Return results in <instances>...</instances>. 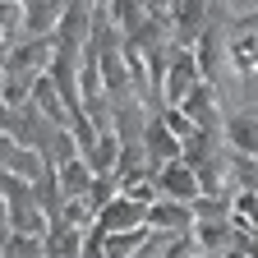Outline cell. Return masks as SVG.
Returning a JSON list of instances; mask_svg holds the SVG:
<instances>
[{
    "label": "cell",
    "mask_w": 258,
    "mask_h": 258,
    "mask_svg": "<svg viewBox=\"0 0 258 258\" xmlns=\"http://www.w3.org/2000/svg\"><path fill=\"white\" fill-rule=\"evenodd\" d=\"M203 83V64H199V51L194 46H171V60L161 70V106H180L184 97Z\"/></svg>",
    "instance_id": "6da1fadb"
},
{
    "label": "cell",
    "mask_w": 258,
    "mask_h": 258,
    "mask_svg": "<svg viewBox=\"0 0 258 258\" xmlns=\"http://www.w3.org/2000/svg\"><path fill=\"white\" fill-rule=\"evenodd\" d=\"M143 152H148V161H152V171L166 166V161H180V157H184V139L175 134L166 120H161V111H152L148 124H143Z\"/></svg>",
    "instance_id": "7a4b0ae2"
},
{
    "label": "cell",
    "mask_w": 258,
    "mask_h": 258,
    "mask_svg": "<svg viewBox=\"0 0 258 258\" xmlns=\"http://www.w3.org/2000/svg\"><path fill=\"white\" fill-rule=\"evenodd\" d=\"M148 208H152V203H139L134 194L120 189L115 199H111L102 212H97L92 226H97V231H139V226H148Z\"/></svg>",
    "instance_id": "3957f363"
},
{
    "label": "cell",
    "mask_w": 258,
    "mask_h": 258,
    "mask_svg": "<svg viewBox=\"0 0 258 258\" xmlns=\"http://www.w3.org/2000/svg\"><path fill=\"white\" fill-rule=\"evenodd\" d=\"M157 189H161V199H175V203H194L203 194V180L199 171L189 166V161H166V166H157Z\"/></svg>",
    "instance_id": "277c9868"
},
{
    "label": "cell",
    "mask_w": 258,
    "mask_h": 258,
    "mask_svg": "<svg viewBox=\"0 0 258 258\" xmlns=\"http://www.w3.org/2000/svg\"><path fill=\"white\" fill-rule=\"evenodd\" d=\"M180 111L199 124V129H221L226 124V111H221V92H217V83L212 79H203L199 88H194L184 102H180Z\"/></svg>",
    "instance_id": "5b68a950"
},
{
    "label": "cell",
    "mask_w": 258,
    "mask_h": 258,
    "mask_svg": "<svg viewBox=\"0 0 258 258\" xmlns=\"http://www.w3.org/2000/svg\"><path fill=\"white\" fill-rule=\"evenodd\" d=\"M70 0H23V37H55Z\"/></svg>",
    "instance_id": "8992f818"
},
{
    "label": "cell",
    "mask_w": 258,
    "mask_h": 258,
    "mask_svg": "<svg viewBox=\"0 0 258 258\" xmlns=\"http://www.w3.org/2000/svg\"><path fill=\"white\" fill-rule=\"evenodd\" d=\"M221 139H226V148L240 152V157H258V111L244 106V111H235V115H226Z\"/></svg>",
    "instance_id": "52a82bcc"
},
{
    "label": "cell",
    "mask_w": 258,
    "mask_h": 258,
    "mask_svg": "<svg viewBox=\"0 0 258 258\" xmlns=\"http://www.w3.org/2000/svg\"><path fill=\"white\" fill-rule=\"evenodd\" d=\"M55 180H60V194H64V199H88L92 184H97V171L88 166V157L79 152V157H70V161H60V166H55Z\"/></svg>",
    "instance_id": "ba28073f"
},
{
    "label": "cell",
    "mask_w": 258,
    "mask_h": 258,
    "mask_svg": "<svg viewBox=\"0 0 258 258\" xmlns=\"http://www.w3.org/2000/svg\"><path fill=\"white\" fill-rule=\"evenodd\" d=\"M148 226L161 235H180L184 226H194V203H175V199H157L148 208Z\"/></svg>",
    "instance_id": "9c48e42d"
},
{
    "label": "cell",
    "mask_w": 258,
    "mask_h": 258,
    "mask_svg": "<svg viewBox=\"0 0 258 258\" xmlns=\"http://www.w3.org/2000/svg\"><path fill=\"white\" fill-rule=\"evenodd\" d=\"M83 244H88V226L51 221V231H46V258H83Z\"/></svg>",
    "instance_id": "30bf717a"
},
{
    "label": "cell",
    "mask_w": 258,
    "mask_h": 258,
    "mask_svg": "<svg viewBox=\"0 0 258 258\" xmlns=\"http://www.w3.org/2000/svg\"><path fill=\"white\" fill-rule=\"evenodd\" d=\"M10 231H19V235H42V240H46L51 212L37 203V194H32V199H23V203H10Z\"/></svg>",
    "instance_id": "8fae6325"
},
{
    "label": "cell",
    "mask_w": 258,
    "mask_h": 258,
    "mask_svg": "<svg viewBox=\"0 0 258 258\" xmlns=\"http://www.w3.org/2000/svg\"><path fill=\"white\" fill-rule=\"evenodd\" d=\"M0 28L19 42L23 37V0H0Z\"/></svg>",
    "instance_id": "7c38bea8"
},
{
    "label": "cell",
    "mask_w": 258,
    "mask_h": 258,
    "mask_svg": "<svg viewBox=\"0 0 258 258\" xmlns=\"http://www.w3.org/2000/svg\"><path fill=\"white\" fill-rule=\"evenodd\" d=\"M14 152H19V139L10 134V129H0V171H10V161H14Z\"/></svg>",
    "instance_id": "4fadbf2b"
},
{
    "label": "cell",
    "mask_w": 258,
    "mask_h": 258,
    "mask_svg": "<svg viewBox=\"0 0 258 258\" xmlns=\"http://www.w3.org/2000/svg\"><path fill=\"white\" fill-rule=\"evenodd\" d=\"M5 83H10V70L0 64V97H5Z\"/></svg>",
    "instance_id": "5bb4252c"
}]
</instances>
